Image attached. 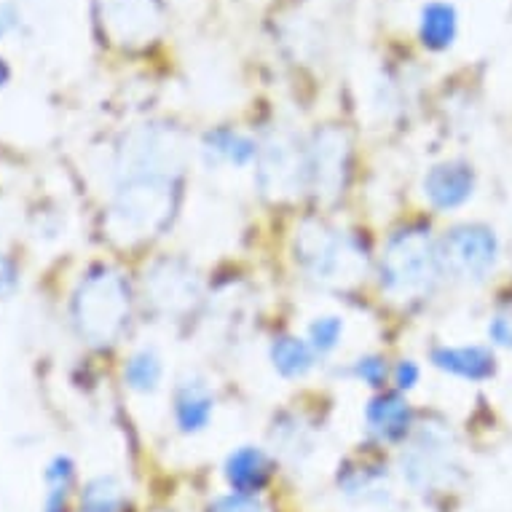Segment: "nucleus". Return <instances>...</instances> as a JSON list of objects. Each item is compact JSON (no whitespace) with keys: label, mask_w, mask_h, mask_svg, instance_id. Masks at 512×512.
Listing matches in <instances>:
<instances>
[{"label":"nucleus","mask_w":512,"mask_h":512,"mask_svg":"<svg viewBox=\"0 0 512 512\" xmlns=\"http://www.w3.org/2000/svg\"><path fill=\"white\" fill-rule=\"evenodd\" d=\"M180 169L118 161V183L110 204V228L118 242L137 244L159 236L177 210Z\"/></svg>","instance_id":"1"},{"label":"nucleus","mask_w":512,"mask_h":512,"mask_svg":"<svg viewBox=\"0 0 512 512\" xmlns=\"http://www.w3.org/2000/svg\"><path fill=\"white\" fill-rule=\"evenodd\" d=\"M293 252L303 277L322 287H349L360 282L368 269L362 244L322 220H306L295 231Z\"/></svg>","instance_id":"2"},{"label":"nucleus","mask_w":512,"mask_h":512,"mask_svg":"<svg viewBox=\"0 0 512 512\" xmlns=\"http://www.w3.org/2000/svg\"><path fill=\"white\" fill-rule=\"evenodd\" d=\"M76 325L86 344L105 349L124 336L132 317V295L121 271L100 266L81 279L76 293Z\"/></svg>","instance_id":"3"},{"label":"nucleus","mask_w":512,"mask_h":512,"mask_svg":"<svg viewBox=\"0 0 512 512\" xmlns=\"http://www.w3.org/2000/svg\"><path fill=\"white\" fill-rule=\"evenodd\" d=\"M378 274L381 287L392 298L408 301L427 295L437 285V279L443 277L440 250L429 228L408 226L389 236L387 247L381 252Z\"/></svg>","instance_id":"4"},{"label":"nucleus","mask_w":512,"mask_h":512,"mask_svg":"<svg viewBox=\"0 0 512 512\" xmlns=\"http://www.w3.org/2000/svg\"><path fill=\"white\" fill-rule=\"evenodd\" d=\"M403 478L416 491H437L454 483L459 475V456L451 429L440 424H424L411 432V443L400 459Z\"/></svg>","instance_id":"5"},{"label":"nucleus","mask_w":512,"mask_h":512,"mask_svg":"<svg viewBox=\"0 0 512 512\" xmlns=\"http://www.w3.org/2000/svg\"><path fill=\"white\" fill-rule=\"evenodd\" d=\"M443 274H451L459 282L478 285L494 274L499 263V236L483 223H464L451 228L437 244Z\"/></svg>","instance_id":"6"},{"label":"nucleus","mask_w":512,"mask_h":512,"mask_svg":"<svg viewBox=\"0 0 512 512\" xmlns=\"http://www.w3.org/2000/svg\"><path fill=\"white\" fill-rule=\"evenodd\" d=\"M352 164V145L344 129L325 126L311 137L306 148V188L322 202H333L344 194Z\"/></svg>","instance_id":"7"},{"label":"nucleus","mask_w":512,"mask_h":512,"mask_svg":"<svg viewBox=\"0 0 512 512\" xmlns=\"http://www.w3.org/2000/svg\"><path fill=\"white\" fill-rule=\"evenodd\" d=\"M255 169L263 196L274 202L295 199L306 188V148L287 137H271L261 145Z\"/></svg>","instance_id":"8"},{"label":"nucleus","mask_w":512,"mask_h":512,"mask_svg":"<svg viewBox=\"0 0 512 512\" xmlns=\"http://www.w3.org/2000/svg\"><path fill=\"white\" fill-rule=\"evenodd\" d=\"M145 293L153 309L161 311L164 317H180L199 298V279L185 263L161 261L148 271Z\"/></svg>","instance_id":"9"},{"label":"nucleus","mask_w":512,"mask_h":512,"mask_svg":"<svg viewBox=\"0 0 512 512\" xmlns=\"http://www.w3.org/2000/svg\"><path fill=\"white\" fill-rule=\"evenodd\" d=\"M424 196L432 210L454 212L475 194V169L467 161H440L424 175Z\"/></svg>","instance_id":"10"},{"label":"nucleus","mask_w":512,"mask_h":512,"mask_svg":"<svg viewBox=\"0 0 512 512\" xmlns=\"http://www.w3.org/2000/svg\"><path fill=\"white\" fill-rule=\"evenodd\" d=\"M102 17L121 43H145L159 33V0H102Z\"/></svg>","instance_id":"11"},{"label":"nucleus","mask_w":512,"mask_h":512,"mask_svg":"<svg viewBox=\"0 0 512 512\" xmlns=\"http://www.w3.org/2000/svg\"><path fill=\"white\" fill-rule=\"evenodd\" d=\"M365 429L378 443H403L413 432V408L403 392H378L365 405Z\"/></svg>","instance_id":"12"},{"label":"nucleus","mask_w":512,"mask_h":512,"mask_svg":"<svg viewBox=\"0 0 512 512\" xmlns=\"http://www.w3.org/2000/svg\"><path fill=\"white\" fill-rule=\"evenodd\" d=\"M212 416H215V395L210 384L196 373L180 378L172 395V419L177 432L199 435L210 427Z\"/></svg>","instance_id":"13"},{"label":"nucleus","mask_w":512,"mask_h":512,"mask_svg":"<svg viewBox=\"0 0 512 512\" xmlns=\"http://www.w3.org/2000/svg\"><path fill=\"white\" fill-rule=\"evenodd\" d=\"M429 362L448 376L462 378V381H488L496 373V357L488 346L467 344V346H435L429 352Z\"/></svg>","instance_id":"14"},{"label":"nucleus","mask_w":512,"mask_h":512,"mask_svg":"<svg viewBox=\"0 0 512 512\" xmlns=\"http://www.w3.org/2000/svg\"><path fill=\"white\" fill-rule=\"evenodd\" d=\"M271 472H274V464L258 445H239L223 464V478L231 491H239V494H258L271 480Z\"/></svg>","instance_id":"15"},{"label":"nucleus","mask_w":512,"mask_h":512,"mask_svg":"<svg viewBox=\"0 0 512 512\" xmlns=\"http://www.w3.org/2000/svg\"><path fill=\"white\" fill-rule=\"evenodd\" d=\"M258 143L247 137L239 129H228V126H220V129H212L210 135L204 137L202 143V156L207 161V167H234L244 169L255 164L258 159Z\"/></svg>","instance_id":"16"},{"label":"nucleus","mask_w":512,"mask_h":512,"mask_svg":"<svg viewBox=\"0 0 512 512\" xmlns=\"http://www.w3.org/2000/svg\"><path fill=\"white\" fill-rule=\"evenodd\" d=\"M459 35V14L451 3L432 0L421 9L419 17V38L432 51L451 49Z\"/></svg>","instance_id":"17"},{"label":"nucleus","mask_w":512,"mask_h":512,"mask_svg":"<svg viewBox=\"0 0 512 512\" xmlns=\"http://www.w3.org/2000/svg\"><path fill=\"white\" fill-rule=\"evenodd\" d=\"M269 360L279 376L287 378V381H298V378H306L314 370L317 354L309 346V341H303V338L279 336L271 341Z\"/></svg>","instance_id":"18"},{"label":"nucleus","mask_w":512,"mask_h":512,"mask_svg":"<svg viewBox=\"0 0 512 512\" xmlns=\"http://www.w3.org/2000/svg\"><path fill=\"white\" fill-rule=\"evenodd\" d=\"M164 381V357L159 349L143 346L124 365V384L135 395H156Z\"/></svg>","instance_id":"19"},{"label":"nucleus","mask_w":512,"mask_h":512,"mask_svg":"<svg viewBox=\"0 0 512 512\" xmlns=\"http://www.w3.org/2000/svg\"><path fill=\"white\" fill-rule=\"evenodd\" d=\"M338 486L349 499L357 502H373L387 494V475L378 467H368V464H357V467H346L338 475Z\"/></svg>","instance_id":"20"},{"label":"nucleus","mask_w":512,"mask_h":512,"mask_svg":"<svg viewBox=\"0 0 512 512\" xmlns=\"http://www.w3.org/2000/svg\"><path fill=\"white\" fill-rule=\"evenodd\" d=\"M73 475L76 467L68 456H57L46 470V502H43V512H65L68 510V496L73 488Z\"/></svg>","instance_id":"21"},{"label":"nucleus","mask_w":512,"mask_h":512,"mask_svg":"<svg viewBox=\"0 0 512 512\" xmlns=\"http://www.w3.org/2000/svg\"><path fill=\"white\" fill-rule=\"evenodd\" d=\"M121 507H124V488L116 478L100 475L86 483L81 512H121Z\"/></svg>","instance_id":"22"},{"label":"nucleus","mask_w":512,"mask_h":512,"mask_svg":"<svg viewBox=\"0 0 512 512\" xmlns=\"http://www.w3.org/2000/svg\"><path fill=\"white\" fill-rule=\"evenodd\" d=\"M346 333V322L341 314H319L309 322V333H306V341L314 349L317 357H328L341 346Z\"/></svg>","instance_id":"23"},{"label":"nucleus","mask_w":512,"mask_h":512,"mask_svg":"<svg viewBox=\"0 0 512 512\" xmlns=\"http://www.w3.org/2000/svg\"><path fill=\"white\" fill-rule=\"evenodd\" d=\"M349 373H352L354 381H360L365 387L381 392V389L387 387L389 376H392V368H389V362L384 360L381 354H362V357H357V360L352 362Z\"/></svg>","instance_id":"24"},{"label":"nucleus","mask_w":512,"mask_h":512,"mask_svg":"<svg viewBox=\"0 0 512 512\" xmlns=\"http://www.w3.org/2000/svg\"><path fill=\"white\" fill-rule=\"evenodd\" d=\"M274 440H277L279 451L282 454H309L311 451V440H309V429L298 424V421H290V424H279L274 429Z\"/></svg>","instance_id":"25"},{"label":"nucleus","mask_w":512,"mask_h":512,"mask_svg":"<svg viewBox=\"0 0 512 512\" xmlns=\"http://www.w3.org/2000/svg\"><path fill=\"white\" fill-rule=\"evenodd\" d=\"M210 512H263V502L255 494L228 491L210 504Z\"/></svg>","instance_id":"26"},{"label":"nucleus","mask_w":512,"mask_h":512,"mask_svg":"<svg viewBox=\"0 0 512 512\" xmlns=\"http://www.w3.org/2000/svg\"><path fill=\"white\" fill-rule=\"evenodd\" d=\"M389 381L395 384L397 392H403L405 395V392L416 389V384L421 381V368L413 360L395 362V368H392V376H389Z\"/></svg>","instance_id":"27"},{"label":"nucleus","mask_w":512,"mask_h":512,"mask_svg":"<svg viewBox=\"0 0 512 512\" xmlns=\"http://www.w3.org/2000/svg\"><path fill=\"white\" fill-rule=\"evenodd\" d=\"M488 338L502 349H512V309L499 311L491 322H488Z\"/></svg>","instance_id":"28"},{"label":"nucleus","mask_w":512,"mask_h":512,"mask_svg":"<svg viewBox=\"0 0 512 512\" xmlns=\"http://www.w3.org/2000/svg\"><path fill=\"white\" fill-rule=\"evenodd\" d=\"M19 285V274L17 266L6 258V255H0V301L3 298H9Z\"/></svg>","instance_id":"29"},{"label":"nucleus","mask_w":512,"mask_h":512,"mask_svg":"<svg viewBox=\"0 0 512 512\" xmlns=\"http://www.w3.org/2000/svg\"><path fill=\"white\" fill-rule=\"evenodd\" d=\"M14 25H17V19H14L9 6H0V38L9 33V30H14Z\"/></svg>","instance_id":"30"},{"label":"nucleus","mask_w":512,"mask_h":512,"mask_svg":"<svg viewBox=\"0 0 512 512\" xmlns=\"http://www.w3.org/2000/svg\"><path fill=\"white\" fill-rule=\"evenodd\" d=\"M9 65H6V62H3V57H0V89H3V86H6V81H9Z\"/></svg>","instance_id":"31"}]
</instances>
